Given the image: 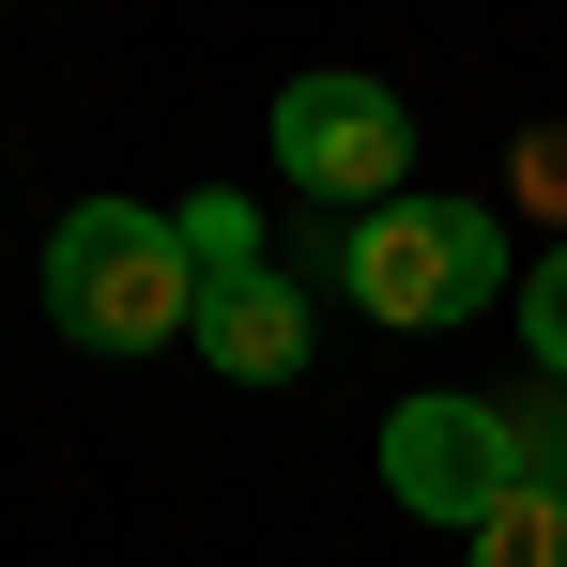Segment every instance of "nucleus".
<instances>
[{
    "instance_id": "2",
    "label": "nucleus",
    "mask_w": 567,
    "mask_h": 567,
    "mask_svg": "<svg viewBox=\"0 0 567 567\" xmlns=\"http://www.w3.org/2000/svg\"><path fill=\"white\" fill-rule=\"evenodd\" d=\"M338 291L369 322H475L506 291V215L491 199H383L369 230L338 246Z\"/></svg>"
},
{
    "instance_id": "3",
    "label": "nucleus",
    "mask_w": 567,
    "mask_h": 567,
    "mask_svg": "<svg viewBox=\"0 0 567 567\" xmlns=\"http://www.w3.org/2000/svg\"><path fill=\"white\" fill-rule=\"evenodd\" d=\"M383 491L414 506V522H491L506 491H522V445H506V414L491 399H399L383 414Z\"/></svg>"
},
{
    "instance_id": "4",
    "label": "nucleus",
    "mask_w": 567,
    "mask_h": 567,
    "mask_svg": "<svg viewBox=\"0 0 567 567\" xmlns=\"http://www.w3.org/2000/svg\"><path fill=\"white\" fill-rule=\"evenodd\" d=\"M277 154H291V185H322V199H383L414 169V123H399L383 78H291L277 93Z\"/></svg>"
},
{
    "instance_id": "10",
    "label": "nucleus",
    "mask_w": 567,
    "mask_h": 567,
    "mask_svg": "<svg viewBox=\"0 0 567 567\" xmlns=\"http://www.w3.org/2000/svg\"><path fill=\"white\" fill-rule=\"evenodd\" d=\"M522 199H537V215H567V123H537V138H522Z\"/></svg>"
},
{
    "instance_id": "9",
    "label": "nucleus",
    "mask_w": 567,
    "mask_h": 567,
    "mask_svg": "<svg viewBox=\"0 0 567 567\" xmlns=\"http://www.w3.org/2000/svg\"><path fill=\"white\" fill-rule=\"evenodd\" d=\"M522 353H537V383H567V246L537 261V291H522Z\"/></svg>"
},
{
    "instance_id": "7",
    "label": "nucleus",
    "mask_w": 567,
    "mask_h": 567,
    "mask_svg": "<svg viewBox=\"0 0 567 567\" xmlns=\"http://www.w3.org/2000/svg\"><path fill=\"white\" fill-rule=\"evenodd\" d=\"M185 261H199V291L261 277V215H246V199H185Z\"/></svg>"
},
{
    "instance_id": "6",
    "label": "nucleus",
    "mask_w": 567,
    "mask_h": 567,
    "mask_svg": "<svg viewBox=\"0 0 567 567\" xmlns=\"http://www.w3.org/2000/svg\"><path fill=\"white\" fill-rule=\"evenodd\" d=\"M461 567H567V491H537V475H522V491L461 537Z\"/></svg>"
},
{
    "instance_id": "8",
    "label": "nucleus",
    "mask_w": 567,
    "mask_h": 567,
    "mask_svg": "<svg viewBox=\"0 0 567 567\" xmlns=\"http://www.w3.org/2000/svg\"><path fill=\"white\" fill-rule=\"evenodd\" d=\"M506 445H522V475H537V491H567V383L506 399Z\"/></svg>"
},
{
    "instance_id": "5",
    "label": "nucleus",
    "mask_w": 567,
    "mask_h": 567,
    "mask_svg": "<svg viewBox=\"0 0 567 567\" xmlns=\"http://www.w3.org/2000/svg\"><path fill=\"white\" fill-rule=\"evenodd\" d=\"M199 353H215L230 383H291L307 369V291H291L277 261H261V277H215L199 291Z\"/></svg>"
},
{
    "instance_id": "1",
    "label": "nucleus",
    "mask_w": 567,
    "mask_h": 567,
    "mask_svg": "<svg viewBox=\"0 0 567 567\" xmlns=\"http://www.w3.org/2000/svg\"><path fill=\"white\" fill-rule=\"evenodd\" d=\"M47 322L93 338V353H169L199 338V261L185 215H138V199H78L47 230Z\"/></svg>"
}]
</instances>
